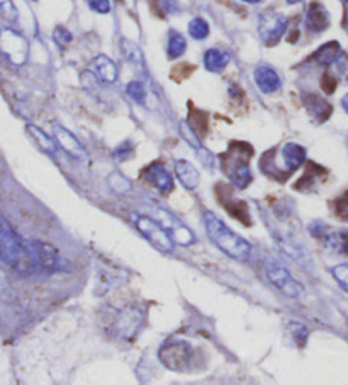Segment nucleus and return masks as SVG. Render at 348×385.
<instances>
[{
    "mask_svg": "<svg viewBox=\"0 0 348 385\" xmlns=\"http://www.w3.org/2000/svg\"><path fill=\"white\" fill-rule=\"evenodd\" d=\"M179 131H181L182 138L187 141V144H190L194 150L196 151L202 150V143H201V138H199V132L192 128V126H190V123L182 121V123L179 124Z\"/></svg>",
    "mask_w": 348,
    "mask_h": 385,
    "instance_id": "nucleus-26",
    "label": "nucleus"
},
{
    "mask_svg": "<svg viewBox=\"0 0 348 385\" xmlns=\"http://www.w3.org/2000/svg\"><path fill=\"white\" fill-rule=\"evenodd\" d=\"M255 83L263 94H275L281 90V77L277 71L270 67H258L254 74Z\"/></svg>",
    "mask_w": 348,
    "mask_h": 385,
    "instance_id": "nucleus-16",
    "label": "nucleus"
},
{
    "mask_svg": "<svg viewBox=\"0 0 348 385\" xmlns=\"http://www.w3.org/2000/svg\"><path fill=\"white\" fill-rule=\"evenodd\" d=\"M2 263L14 270L19 275H33L40 270L36 258L29 248V241H24L21 236L9 226L6 217H2Z\"/></svg>",
    "mask_w": 348,
    "mask_h": 385,
    "instance_id": "nucleus-1",
    "label": "nucleus"
},
{
    "mask_svg": "<svg viewBox=\"0 0 348 385\" xmlns=\"http://www.w3.org/2000/svg\"><path fill=\"white\" fill-rule=\"evenodd\" d=\"M53 136H55L58 146L68 156H72L74 160H78V162H82V160L87 158L85 148H83L82 143L75 138L74 132L68 131L67 128H63V126L60 124H55L53 126Z\"/></svg>",
    "mask_w": 348,
    "mask_h": 385,
    "instance_id": "nucleus-11",
    "label": "nucleus"
},
{
    "mask_svg": "<svg viewBox=\"0 0 348 385\" xmlns=\"http://www.w3.org/2000/svg\"><path fill=\"white\" fill-rule=\"evenodd\" d=\"M229 62H231V56L226 51H223V49L211 48L204 53V67L209 71H213V74L223 71Z\"/></svg>",
    "mask_w": 348,
    "mask_h": 385,
    "instance_id": "nucleus-22",
    "label": "nucleus"
},
{
    "mask_svg": "<svg viewBox=\"0 0 348 385\" xmlns=\"http://www.w3.org/2000/svg\"><path fill=\"white\" fill-rule=\"evenodd\" d=\"M175 173H177V178L182 182V185L185 187V189L196 190L199 187V180H201L199 171L196 166L190 162H187V160L181 158L175 162Z\"/></svg>",
    "mask_w": 348,
    "mask_h": 385,
    "instance_id": "nucleus-17",
    "label": "nucleus"
},
{
    "mask_svg": "<svg viewBox=\"0 0 348 385\" xmlns=\"http://www.w3.org/2000/svg\"><path fill=\"white\" fill-rule=\"evenodd\" d=\"M336 83H338V82H336V78L330 74H324L323 78H321V87H323V90L326 94H333L335 92Z\"/></svg>",
    "mask_w": 348,
    "mask_h": 385,
    "instance_id": "nucleus-38",
    "label": "nucleus"
},
{
    "mask_svg": "<svg viewBox=\"0 0 348 385\" xmlns=\"http://www.w3.org/2000/svg\"><path fill=\"white\" fill-rule=\"evenodd\" d=\"M163 9H165L168 14L181 12V6L177 3V0H163Z\"/></svg>",
    "mask_w": 348,
    "mask_h": 385,
    "instance_id": "nucleus-40",
    "label": "nucleus"
},
{
    "mask_svg": "<svg viewBox=\"0 0 348 385\" xmlns=\"http://www.w3.org/2000/svg\"><path fill=\"white\" fill-rule=\"evenodd\" d=\"M92 10L99 14H109L110 12V2L109 0H87Z\"/></svg>",
    "mask_w": 348,
    "mask_h": 385,
    "instance_id": "nucleus-37",
    "label": "nucleus"
},
{
    "mask_svg": "<svg viewBox=\"0 0 348 385\" xmlns=\"http://www.w3.org/2000/svg\"><path fill=\"white\" fill-rule=\"evenodd\" d=\"M303 104L308 109L309 116L316 121V123H324L330 119L331 116V105L326 99H323L321 95L316 94H304L303 95Z\"/></svg>",
    "mask_w": 348,
    "mask_h": 385,
    "instance_id": "nucleus-13",
    "label": "nucleus"
},
{
    "mask_svg": "<svg viewBox=\"0 0 348 385\" xmlns=\"http://www.w3.org/2000/svg\"><path fill=\"white\" fill-rule=\"evenodd\" d=\"M342 108H343V110H345V112L348 114V94L345 95V97L342 99Z\"/></svg>",
    "mask_w": 348,
    "mask_h": 385,
    "instance_id": "nucleus-41",
    "label": "nucleus"
},
{
    "mask_svg": "<svg viewBox=\"0 0 348 385\" xmlns=\"http://www.w3.org/2000/svg\"><path fill=\"white\" fill-rule=\"evenodd\" d=\"M340 55H342V46L336 41H330V43L323 44L311 56V60L316 65H320V67H330V65H335L336 60L340 58Z\"/></svg>",
    "mask_w": 348,
    "mask_h": 385,
    "instance_id": "nucleus-20",
    "label": "nucleus"
},
{
    "mask_svg": "<svg viewBox=\"0 0 348 385\" xmlns=\"http://www.w3.org/2000/svg\"><path fill=\"white\" fill-rule=\"evenodd\" d=\"M281 156L282 162H284V169L289 175H292L294 171L299 170L301 166L306 163L308 153H306V148L301 146L297 143H285L281 148Z\"/></svg>",
    "mask_w": 348,
    "mask_h": 385,
    "instance_id": "nucleus-12",
    "label": "nucleus"
},
{
    "mask_svg": "<svg viewBox=\"0 0 348 385\" xmlns=\"http://www.w3.org/2000/svg\"><path fill=\"white\" fill-rule=\"evenodd\" d=\"M202 219H204L206 232H208V238L211 239L213 245H216L224 255H228L233 260H248V257L251 253V246L247 239L229 230L226 224L219 217L214 216L213 212L206 211Z\"/></svg>",
    "mask_w": 348,
    "mask_h": 385,
    "instance_id": "nucleus-2",
    "label": "nucleus"
},
{
    "mask_svg": "<svg viewBox=\"0 0 348 385\" xmlns=\"http://www.w3.org/2000/svg\"><path fill=\"white\" fill-rule=\"evenodd\" d=\"M0 48L2 53L6 55V58H9V62L17 67H22L28 60V41L21 36L19 33H15L14 29L3 28L2 34H0Z\"/></svg>",
    "mask_w": 348,
    "mask_h": 385,
    "instance_id": "nucleus-7",
    "label": "nucleus"
},
{
    "mask_svg": "<svg viewBox=\"0 0 348 385\" xmlns=\"http://www.w3.org/2000/svg\"><path fill=\"white\" fill-rule=\"evenodd\" d=\"M330 26V14L320 2H313L306 12V28L311 33H323Z\"/></svg>",
    "mask_w": 348,
    "mask_h": 385,
    "instance_id": "nucleus-14",
    "label": "nucleus"
},
{
    "mask_svg": "<svg viewBox=\"0 0 348 385\" xmlns=\"http://www.w3.org/2000/svg\"><path fill=\"white\" fill-rule=\"evenodd\" d=\"M192 346L183 339H168L163 343L158 352V358L168 370L174 372H185L190 365Z\"/></svg>",
    "mask_w": 348,
    "mask_h": 385,
    "instance_id": "nucleus-6",
    "label": "nucleus"
},
{
    "mask_svg": "<svg viewBox=\"0 0 348 385\" xmlns=\"http://www.w3.org/2000/svg\"><path fill=\"white\" fill-rule=\"evenodd\" d=\"M326 173L328 171L321 169L320 165H316V163H309L308 170H306L303 178H301L299 182H296L294 189L301 190V192H309V190H313L316 185H318L320 178L326 177Z\"/></svg>",
    "mask_w": 348,
    "mask_h": 385,
    "instance_id": "nucleus-21",
    "label": "nucleus"
},
{
    "mask_svg": "<svg viewBox=\"0 0 348 385\" xmlns=\"http://www.w3.org/2000/svg\"><path fill=\"white\" fill-rule=\"evenodd\" d=\"M301 2H304V0H288L289 6H294V3H301Z\"/></svg>",
    "mask_w": 348,
    "mask_h": 385,
    "instance_id": "nucleus-42",
    "label": "nucleus"
},
{
    "mask_svg": "<svg viewBox=\"0 0 348 385\" xmlns=\"http://www.w3.org/2000/svg\"><path fill=\"white\" fill-rule=\"evenodd\" d=\"M251 155H254V150H251L250 144L242 143V141H233V143H229L226 153L219 156L221 170L236 189H247L251 184Z\"/></svg>",
    "mask_w": 348,
    "mask_h": 385,
    "instance_id": "nucleus-3",
    "label": "nucleus"
},
{
    "mask_svg": "<svg viewBox=\"0 0 348 385\" xmlns=\"http://www.w3.org/2000/svg\"><path fill=\"white\" fill-rule=\"evenodd\" d=\"M156 219L163 224V228L170 232V236L174 238L175 243L182 246H189L196 241V236L194 232L179 219L177 216H174L172 212L165 211V209H156Z\"/></svg>",
    "mask_w": 348,
    "mask_h": 385,
    "instance_id": "nucleus-9",
    "label": "nucleus"
},
{
    "mask_svg": "<svg viewBox=\"0 0 348 385\" xmlns=\"http://www.w3.org/2000/svg\"><path fill=\"white\" fill-rule=\"evenodd\" d=\"M92 70L97 75L99 80L104 83H114L117 80V67L116 63L110 58H107L106 55L95 56L92 62Z\"/></svg>",
    "mask_w": 348,
    "mask_h": 385,
    "instance_id": "nucleus-18",
    "label": "nucleus"
},
{
    "mask_svg": "<svg viewBox=\"0 0 348 385\" xmlns=\"http://www.w3.org/2000/svg\"><path fill=\"white\" fill-rule=\"evenodd\" d=\"M26 131H28V135L31 136V139L34 141V144H36L38 148H40L41 151L49 156H55L56 151H58V146H56V141L51 138V136H48L43 129H40L38 126L34 124H28V128H26Z\"/></svg>",
    "mask_w": 348,
    "mask_h": 385,
    "instance_id": "nucleus-19",
    "label": "nucleus"
},
{
    "mask_svg": "<svg viewBox=\"0 0 348 385\" xmlns=\"http://www.w3.org/2000/svg\"><path fill=\"white\" fill-rule=\"evenodd\" d=\"M265 275H267V280H269L279 292L284 293L285 297L297 299V297H301L304 293L303 284L297 282L296 278L292 277V273H290L285 266H282L281 263L274 260H267Z\"/></svg>",
    "mask_w": 348,
    "mask_h": 385,
    "instance_id": "nucleus-5",
    "label": "nucleus"
},
{
    "mask_svg": "<svg viewBox=\"0 0 348 385\" xmlns=\"http://www.w3.org/2000/svg\"><path fill=\"white\" fill-rule=\"evenodd\" d=\"M189 34H190V37L196 41L206 40L209 34V24L201 17L192 19V21L189 22Z\"/></svg>",
    "mask_w": 348,
    "mask_h": 385,
    "instance_id": "nucleus-28",
    "label": "nucleus"
},
{
    "mask_svg": "<svg viewBox=\"0 0 348 385\" xmlns=\"http://www.w3.org/2000/svg\"><path fill=\"white\" fill-rule=\"evenodd\" d=\"M345 2H347V3H348V0H345Z\"/></svg>",
    "mask_w": 348,
    "mask_h": 385,
    "instance_id": "nucleus-44",
    "label": "nucleus"
},
{
    "mask_svg": "<svg viewBox=\"0 0 348 385\" xmlns=\"http://www.w3.org/2000/svg\"><path fill=\"white\" fill-rule=\"evenodd\" d=\"M324 243H326L328 250H331L333 253L347 255L348 257V231L328 232L324 236Z\"/></svg>",
    "mask_w": 348,
    "mask_h": 385,
    "instance_id": "nucleus-24",
    "label": "nucleus"
},
{
    "mask_svg": "<svg viewBox=\"0 0 348 385\" xmlns=\"http://www.w3.org/2000/svg\"><path fill=\"white\" fill-rule=\"evenodd\" d=\"M331 273H333L335 280L338 282L340 287L343 289V291L348 292V265H336L333 270H331Z\"/></svg>",
    "mask_w": 348,
    "mask_h": 385,
    "instance_id": "nucleus-33",
    "label": "nucleus"
},
{
    "mask_svg": "<svg viewBox=\"0 0 348 385\" xmlns=\"http://www.w3.org/2000/svg\"><path fill=\"white\" fill-rule=\"evenodd\" d=\"M135 226L136 230L144 236V239H147L155 250H158L160 253L167 255L174 251V246H175L174 238H172L170 232L163 228V224L160 223L156 217L136 216Z\"/></svg>",
    "mask_w": 348,
    "mask_h": 385,
    "instance_id": "nucleus-4",
    "label": "nucleus"
},
{
    "mask_svg": "<svg viewBox=\"0 0 348 385\" xmlns=\"http://www.w3.org/2000/svg\"><path fill=\"white\" fill-rule=\"evenodd\" d=\"M0 14H2V17L9 22H15L19 17L17 7L14 6L13 0H0Z\"/></svg>",
    "mask_w": 348,
    "mask_h": 385,
    "instance_id": "nucleus-31",
    "label": "nucleus"
},
{
    "mask_svg": "<svg viewBox=\"0 0 348 385\" xmlns=\"http://www.w3.org/2000/svg\"><path fill=\"white\" fill-rule=\"evenodd\" d=\"M223 204H224V207H226L233 216L238 217L242 223L250 224V214H248V207L245 202H242L240 199H235V200L229 202V204H226V202H223Z\"/></svg>",
    "mask_w": 348,
    "mask_h": 385,
    "instance_id": "nucleus-29",
    "label": "nucleus"
},
{
    "mask_svg": "<svg viewBox=\"0 0 348 385\" xmlns=\"http://www.w3.org/2000/svg\"><path fill=\"white\" fill-rule=\"evenodd\" d=\"M144 175H147L148 184H151L158 192L170 194L174 190V178L162 163H153V165L148 166Z\"/></svg>",
    "mask_w": 348,
    "mask_h": 385,
    "instance_id": "nucleus-15",
    "label": "nucleus"
},
{
    "mask_svg": "<svg viewBox=\"0 0 348 385\" xmlns=\"http://www.w3.org/2000/svg\"><path fill=\"white\" fill-rule=\"evenodd\" d=\"M126 94H128L129 99H131L133 102H136V104L144 105V102H147V89H144V85L140 80L129 82L128 87H126Z\"/></svg>",
    "mask_w": 348,
    "mask_h": 385,
    "instance_id": "nucleus-27",
    "label": "nucleus"
},
{
    "mask_svg": "<svg viewBox=\"0 0 348 385\" xmlns=\"http://www.w3.org/2000/svg\"><path fill=\"white\" fill-rule=\"evenodd\" d=\"M119 46H121V55L124 56V58L128 60L129 63L135 65V67L144 68L143 51H141V48L138 46L136 43H133V41H129V40H126V37H122Z\"/></svg>",
    "mask_w": 348,
    "mask_h": 385,
    "instance_id": "nucleus-23",
    "label": "nucleus"
},
{
    "mask_svg": "<svg viewBox=\"0 0 348 385\" xmlns=\"http://www.w3.org/2000/svg\"><path fill=\"white\" fill-rule=\"evenodd\" d=\"M335 65H336V71H338L340 78H343L348 83V56L345 55V53L340 55V58L336 60Z\"/></svg>",
    "mask_w": 348,
    "mask_h": 385,
    "instance_id": "nucleus-36",
    "label": "nucleus"
},
{
    "mask_svg": "<svg viewBox=\"0 0 348 385\" xmlns=\"http://www.w3.org/2000/svg\"><path fill=\"white\" fill-rule=\"evenodd\" d=\"M109 185L113 187L116 192H128V190L131 189V184H129V182L126 180L121 173H114L113 177L109 178Z\"/></svg>",
    "mask_w": 348,
    "mask_h": 385,
    "instance_id": "nucleus-34",
    "label": "nucleus"
},
{
    "mask_svg": "<svg viewBox=\"0 0 348 385\" xmlns=\"http://www.w3.org/2000/svg\"><path fill=\"white\" fill-rule=\"evenodd\" d=\"M289 334L294 338V341H296L297 345L304 346L306 341H308L309 331H308V327L303 326V324L292 323V324H289Z\"/></svg>",
    "mask_w": 348,
    "mask_h": 385,
    "instance_id": "nucleus-30",
    "label": "nucleus"
},
{
    "mask_svg": "<svg viewBox=\"0 0 348 385\" xmlns=\"http://www.w3.org/2000/svg\"><path fill=\"white\" fill-rule=\"evenodd\" d=\"M288 31V19L279 12H265L258 19V34L267 46H274Z\"/></svg>",
    "mask_w": 348,
    "mask_h": 385,
    "instance_id": "nucleus-8",
    "label": "nucleus"
},
{
    "mask_svg": "<svg viewBox=\"0 0 348 385\" xmlns=\"http://www.w3.org/2000/svg\"><path fill=\"white\" fill-rule=\"evenodd\" d=\"M29 248L33 251L34 258H36L38 266L43 272L53 273L58 272L61 268V258L58 255V251L55 250L51 245L44 241H29Z\"/></svg>",
    "mask_w": 348,
    "mask_h": 385,
    "instance_id": "nucleus-10",
    "label": "nucleus"
},
{
    "mask_svg": "<svg viewBox=\"0 0 348 385\" xmlns=\"http://www.w3.org/2000/svg\"><path fill=\"white\" fill-rule=\"evenodd\" d=\"M135 155V146L131 144V141H124V143L119 144V146L114 150V158L119 160V162H126L131 156Z\"/></svg>",
    "mask_w": 348,
    "mask_h": 385,
    "instance_id": "nucleus-32",
    "label": "nucleus"
},
{
    "mask_svg": "<svg viewBox=\"0 0 348 385\" xmlns=\"http://www.w3.org/2000/svg\"><path fill=\"white\" fill-rule=\"evenodd\" d=\"M242 2H247V3H260V2H263V0H242Z\"/></svg>",
    "mask_w": 348,
    "mask_h": 385,
    "instance_id": "nucleus-43",
    "label": "nucleus"
},
{
    "mask_svg": "<svg viewBox=\"0 0 348 385\" xmlns=\"http://www.w3.org/2000/svg\"><path fill=\"white\" fill-rule=\"evenodd\" d=\"M187 49V41L181 33L172 31L168 36V44H167V56L170 60H177L185 53Z\"/></svg>",
    "mask_w": 348,
    "mask_h": 385,
    "instance_id": "nucleus-25",
    "label": "nucleus"
},
{
    "mask_svg": "<svg viewBox=\"0 0 348 385\" xmlns=\"http://www.w3.org/2000/svg\"><path fill=\"white\" fill-rule=\"evenodd\" d=\"M53 37H55V41L60 44V46H67V44H70L72 40H74L72 33L68 31V29L61 28V26L53 31Z\"/></svg>",
    "mask_w": 348,
    "mask_h": 385,
    "instance_id": "nucleus-35",
    "label": "nucleus"
},
{
    "mask_svg": "<svg viewBox=\"0 0 348 385\" xmlns=\"http://www.w3.org/2000/svg\"><path fill=\"white\" fill-rule=\"evenodd\" d=\"M336 212H338V216L348 217V192L342 199L336 200Z\"/></svg>",
    "mask_w": 348,
    "mask_h": 385,
    "instance_id": "nucleus-39",
    "label": "nucleus"
}]
</instances>
